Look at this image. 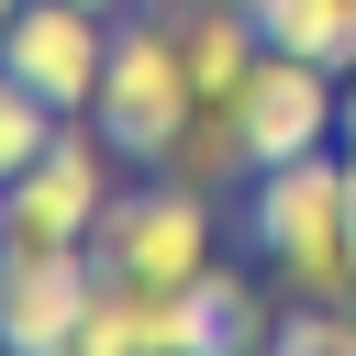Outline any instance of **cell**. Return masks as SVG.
I'll list each match as a JSON object with an SVG mask.
<instances>
[{
    "label": "cell",
    "instance_id": "16",
    "mask_svg": "<svg viewBox=\"0 0 356 356\" xmlns=\"http://www.w3.org/2000/svg\"><path fill=\"white\" fill-rule=\"evenodd\" d=\"M11 11H22V0H0V33H11Z\"/></svg>",
    "mask_w": 356,
    "mask_h": 356
},
{
    "label": "cell",
    "instance_id": "4",
    "mask_svg": "<svg viewBox=\"0 0 356 356\" xmlns=\"http://www.w3.org/2000/svg\"><path fill=\"white\" fill-rule=\"evenodd\" d=\"M122 178H134V167L111 156V134H100L89 111H67V122H56V145H44V156H33L22 178H11L0 245H89Z\"/></svg>",
    "mask_w": 356,
    "mask_h": 356
},
{
    "label": "cell",
    "instance_id": "13",
    "mask_svg": "<svg viewBox=\"0 0 356 356\" xmlns=\"http://www.w3.org/2000/svg\"><path fill=\"white\" fill-rule=\"evenodd\" d=\"M334 156H345V222H356V145H334Z\"/></svg>",
    "mask_w": 356,
    "mask_h": 356
},
{
    "label": "cell",
    "instance_id": "2",
    "mask_svg": "<svg viewBox=\"0 0 356 356\" xmlns=\"http://www.w3.org/2000/svg\"><path fill=\"white\" fill-rule=\"evenodd\" d=\"M200 111V89H189V56H178V33L134 0L122 22H111V67H100V100H89V122L111 134V156L122 167H156L167 145H178V122Z\"/></svg>",
    "mask_w": 356,
    "mask_h": 356
},
{
    "label": "cell",
    "instance_id": "17",
    "mask_svg": "<svg viewBox=\"0 0 356 356\" xmlns=\"http://www.w3.org/2000/svg\"><path fill=\"white\" fill-rule=\"evenodd\" d=\"M256 356H289V345H278V334H267V345H256Z\"/></svg>",
    "mask_w": 356,
    "mask_h": 356
},
{
    "label": "cell",
    "instance_id": "10",
    "mask_svg": "<svg viewBox=\"0 0 356 356\" xmlns=\"http://www.w3.org/2000/svg\"><path fill=\"white\" fill-rule=\"evenodd\" d=\"M256 33L334 67V78H356V0H256Z\"/></svg>",
    "mask_w": 356,
    "mask_h": 356
},
{
    "label": "cell",
    "instance_id": "18",
    "mask_svg": "<svg viewBox=\"0 0 356 356\" xmlns=\"http://www.w3.org/2000/svg\"><path fill=\"white\" fill-rule=\"evenodd\" d=\"M0 211H11V178H0Z\"/></svg>",
    "mask_w": 356,
    "mask_h": 356
},
{
    "label": "cell",
    "instance_id": "15",
    "mask_svg": "<svg viewBox=\"0 0 356 356\" xmlns=\"http://www.w3.org/2000/svg\"><path fill=\"white\" fill-rule=\"evenodd\" d=\"M78 11H111V22H122V11H134V0H78Z\"/></svg>",
    "mask_w": 356,
    "mask_h": 356
},
{
    "label": "cell",
    "instance_id": "9",
    "mask_svg": "<svg viewBox=\"0 0 356 356\" xmlns=\"http://www.w3.org/2000/svg\"><path fill=\"white\" fill-rule=\"evenodd\" d=\"M156 167H167V178H189V189H211V200H222L234 178H256V156H245V122H234V100H200V111L178 122V145H167Z\"/></svg>",
    "mask_w": 356,
    "mask_h": 356
},
{
    "label": "cell",
    "instance_id": "20",
    "mask_svg": "<svg viewBox=\"0 0 356 356\" xmlns=\"http://www.w3.org/2000/svg\"><path fill=\"white\" fill-rule=\"evenodd\" d=\"M234 11H256V0H234Z\"/></svg>",
    "mask_w": 356,
    "mask_h": 356
},
{
    "label": "cell",
    "instance_id": "11",
    "mask_svg": "<svg viewBox=\"0 0 356 356\" xmlns=\"http://www.w3.org/2000/svg\"><path fill=\"white\" fill-rule=\"evenodd\" d=\"M56 122H67V111H56L44 89H22V78L0 67V178H22V167H33L44 145H56Z\"/></svg>",
    "mask_w": 356,
    "mask_h": 356
},
{
    "label": "cell",
    "instance_id": "1",
    "mask_svg": "<svg viewBox=\"0 0 356 356\" xmlns=\"http://www.w3.org/2000/svg\"><path fill=\"white\" fill-rule=\"evenodd\" d=\"M245 234L256 256L289 278V300H345L356 289V222H345V156L312 145L289 167H256V200H245Z\"/></svg>",
    "mask_w": 356,
    "mask_h": 356
},
{
    "label": "cell",
    "instance_id": "7",
    "mask_svg": "<svg viewBox=\"0 0 356 356\" xmlns=\"http://www.w3.org/2000/svg\"><path fill=\"white\" fill-rule=\"evenodd\" d=\"M0 67L22 89H44L56 111H89L100 100V67H111V11H78V0H22L11 33H0Z\"/></svg>",
    "mask_w": 356,
    "mask_h": 356
},
{
    "label": "cell",
    "instance_id": "6",
    "mask_svg": "<svg viewBox=\"0 0 356 356\" xmlns=\"http://www.w3.org/2000/svg\"><path fill=\"white\" fill-rule=\"evenodd\" d=\"M89 245H0V356H67L89 323Z\"/></svg>",
    "mask_w": 356,
    "mask_h": 356
},
{
    "label": "cell",
    "instance_id": "3",
    "mask_svg": "<svg viewBox=\"0 0 356 356\" xmlns=\"http://www.w3.org/2000/svg\"><path fill=\"white\" fill-rule=\"evenodd\" d=\"M89 256L122 267V278H145V289H189V278L211 267V189L167 178V167H134V178L111 189Z\"/></svg>",
    "mask_w": 356,
    "mask_h": 356
},
{
    "label": "cell",
    "instance_id": "14",
    "mask_svg": "<svg viewBox=\"0 0 356 356\" xmlns=\"http://www.w3.org/2000/svg\"><path fill=\"white\" fill-rule=\"evenodd\" d=\"M345 145H356V78H345Z\"/></svg>",
    "mask_w": 356,
    "mask_h": 356
},
{
    "label": "cell",
    "instance_id": "12",
    "mask_svg": "<svg viewBox=\"0 0 356 356\" xmlns=\"http://www.w3.org/2000/svg\"><path fill=\"white\" fill-rule=\"evenodd\" d=\"M278 345L289 356H356V312L345 300H289L278 312Z\"/></svg>",
    "mask_w": 356,
    "mask_h": 356
},
{
    "label": "cell",
    "instance_id": "8",
    "mask_svg": "<svg viewBox=\"0 0 356 356\" xmlns=\"http://www.w3.org/2000/svg\"><path fill=\"white\" fill-rule=\"evenodd\" d=\"M267 334H278L267 289H256L245 267H222V256H211V267L189 278V356H256Z\"/></svg>",
    "mask_w": 356,
    "mask_h": 356
},
{
    "label": "cell",
    "instance_id": "5",
    "mask_svg": "<svg viewBox=\"0 0 356 356\" xmlns=\"http://www.w3.org/2000/svg\"><path fill=\"white\" fill-rule=\"evenodd\" d=\"M234 122H245V156L256 167H289L312 145H345V78L312 67V56H289V44H267L245 67V89H234Z\"/></svg>",
    "mask_w": 356,
    "mask_h": 356
},
{
    "label": "cell",
    "instance_id": "19",
    "mask_svg": "<svg viewBox=\"0 0 356 356\" xmlns=\"http://www.w3.org/2000/svg\"><path fill=\"white\" fill-rule=\"evenodd\" d=\"M345 312H356V289H345Z\"/></svg>",
    "mask_w": 356,
    "mask_h": 356
}]
</instances>
